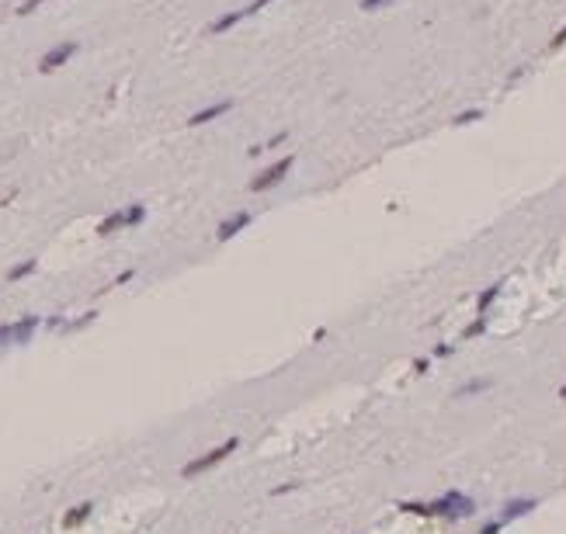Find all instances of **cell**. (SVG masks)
<instances>
[{"label":"cell","instance_id":"6da1fadb","mask_svg":"<svg viewBox=\"0 0 566 534\" xmlns=\"http://www.w3.org/2000/svg\"><path fill=\"white\" fill-rule=\"evenodd\" d=\"M476 514V500L459 493V489H448L445 496H438L434 503H427V517H441V521H462Z\"/></svg>","mask_w":566,"mask_h":534},{"label":"cell","instance_id":"7a4b0ae2","mask_svg":"<svg viewBox=\"0 0 566 534\" xmlns=\"http://www.w3.org/2000/svg\"><path fill=\"white\" fill-rule=\"evenodd\" d=\"M236 447H240V438H226L222 445H215L212 451H205V454H198L194 461H188V465L181 468V479H194V475H201V472L215 468V465H219L222 458H229Z\"/></svg>","mask_w":566,"mask_h":534},{"label":"cell","instance_id":"3957f363","mask_svg":"<svg viewBox=\"0 0 566 534\" xmlns=\"http://www.w3.org/2000/svg\"><path fill=\"white\" fill-rule=\"evenodd\" d=\"M292 167H295V157H278L275 164H268L264 171H257V174L250 178V184H247V187H250L254 194L271 191V187H278V184L288 178V171H292Z\"/></svg>","mask_w":566,"mask_h":534},{"label":"cell","instance_id":"277c9868","mask_svg":"<svg viewBox=\"0 0 566 534\" xmlns=\"http://www.w3.org/2000/svg\"><path fill=\"white\" fill-rule=\"evenodd\" d=\"M143 219H146V208H143V205H129V208H118V212H111V215H104V219L97 222V236H111V233H118V229L139 226Z\"/></svg>","mask_w":566,"mask_h":534},{"label":"cell","instance_id":"5b68a950","mask_svg":"<svg viewBox=\"0 0 566 534\" xmlns=\"http://www.w3.org/2000/svg\"><path fill=\"white\" fill-rule=\"evenodd\" d=\"M38 316H21L17 323H3L0 326V347H14V344H28L38 330Z\"/></svg>","mask_w":566,"mask_h":534},{"label":"cell","instance_id":"8992f818","mask_svg":"<svg viewBox=\"0 0 566 534\" xmlns=\"http://www.w3.org/2000/svg\"><path fill=\"white\" fill-rule=\"evenodd\" d=\"M77 42H59V45H52V49H45L42 52V59H38V73H56L59 66H66L73 56H77Z\"/></svg>","mask_w":566,"mask_h":534},{"label":"cell","instance_id":"52a82bcc","mask_svg":"<svg viewBox=\"0 0 566 534\" xmlns=\"http://www.w3.org/2000/svg\"><path fill=\"white\" fill-rule=\"evenodd\" d=\"M250 222H254V215H250V212H233V215H226V219L215 226V240H219V243H229V240H233V236H240Z\"/></svg>","mask_w":566,"mask_h":534},{"label":"cell","instance_id":"ba28073f","mask_svg":"<svg viewBox=\"0 0 566 534\" xmlns=\"http://www.w3.org/2000/svg\"><path fill=\"white\" fill-rule=\"evenodd\" d=\"M229 111H233V101H229V97H222V101H215V104H205L201 111H194L188 118V129L208 125V122H215V118H222V115H229Z\"/></svg>","mask_w":566,"mask_h":534},{"label":"cell","instance_id":"9c48e42d","mask_svg":"<svg viewBox=\"0 0 566 534\" xmlns=\"http://www.w3.org/2000/svg\"><path fill=\"white\" fill-rule=\"evenodd\" d=\"M535 507H539V500H532V496H514V500H507V503H504L500 521H504V524H511V521H518V517H528Z\"/></svg>","mask_w":566,"mask_h":534},{"label":"cell","instance_id":"30bf717a","mask_svg":"<svg viewBox=\"0 0 566 534\" xmlns=\"http://www.w3.org/2000/svg\"><path fill=\"white\" fill-rule=\"evenodd\" d=\"M240 21H247V7H240V10H226V14H222V17H215L205 31H208V35H226V31H229V28H236Z\"/></svg>","mask_w":566,"mask_h":534},{"label":"cell","instance_id":"8fae6325","mask_svg":"<svg viewBox=\"0 0 566 534\" xmlns=\"http://www.w3.org/2000/svg\"><path fill=\"white\" fill-rule=\"evenodd\" d=\"M91 514H94V503H91V500H87V503H80V507H70V510L63 514V528H80Z\"/></svg>","mask_w":566,"mask_h":534},{"label":"cell","instance_id":"7c38bea8","mask_svg":"<svg viewBox=\"0 0 566 534\" xmlns=\"http://www.w3.org/2000/svg\"><path fill=\"white\" fill-rule=\"evenodd\" d=\"M486 389H493V378H476V382H466V385H459V389H455V399L479 396V392H486Z\"/></svg>","mask_w":566,"mask_h":534},{"label":"cell","instance_id":"4fadbf2b","mask_svg":"<svg viewBox=\"0 0 566 534\" xmlns=\"http://www.w3.org/2000/svg\"><path fill=\"white\" fill-rule=\"evenodd\" d=\"M500 288H504V284L497 281V284H490V288H483V291H479V298H476V312H479V316H483V312H486V309H490V305L497 302Z\"/></svg>","mask_w":566,"mask_h":534},{"label":"cell","instance_id":"5bb4252c","mask_svg":"<svg viewBox=\"0 0 566 534\" xmlns=\"http://www.w3.org/2000/svg\"><path fill=\"white\" fill-rule=\"evenodd\" d=\"M35 267H38V261H35V257H28V261H21V264H14L10 270H7V281H21V277L35 274Z\"/></svg>","mask_w":566,"mask_h":534},{"label":"cell","instance_id":"9a60e30c","mask_svg":"<svg viewBox=\"0 0 566 534\" xmlns=\"http://www.w3.org/2000/svg\"><path fill=\"white\" fill-rule=\"evenodd\" d=\"M486 326H490V323H486V312H483V316H476V319H472L469 326L462 330V340H472V337H479V333H486Z\"/></svg>","mask_w":566,"mask_h":534},{"label":"cell","instance_id":"2e32d148","mask_svg":"<svg viewBox=\"0 0 566 534\" xmlns=\"http://www.w3.org/2000/svg\"><path fill=\"white\" fill-rule=\"evenodd\" d=\"M483 118V108H469V111H459L455 118H452V125L459 129V125H472V122H479Z\"/></svg>","mask_w":566,"mask_h":534},{"label":"cell","instance_id":"e0dca14e","mask_svg":"<svg viewBox=\"0 0 566 534\" xmlns=\"http://www.w3.org/2000/svg\"><path fill=\"white\" fill-rule=\"evenodd\" d=\"M42 3H49V0H24V3H17V10H14V14H17V17H28V14H31V10H38Z\"/></svg>","mask_w":566,"mask_h":534},{"label":"cell","instance_id":"ac0fdd59","mask_svg":"<svg viewBox=\"0 0 566 534\" xmlns=\"http://www.w3.org/2000/svg\"><path fill=\"white\" fill-rule=\"evenodd\" d=\"M392 0H358V7L365 10V14H372V10H382V7H389Z\"/></svg>","mask_w":566,"mask_h":534},{"label":"cell","instance_id":"d6986e66","mask_svg":"<svg viewBox=\"0 0 566 534\" xmlns=\"http://www.w3.org/2000/svg\"><path fill=\"white\" fill-rule=\"evenodd\" d=\"M563 45H566V24L553 35V38H549V49H553V52H556V49H563Z\"/></svg>","mask_w":566,"mask_h":534},{"label":"cell","instance_id":"ffe728a7","mask_svg":"<svg viewBox=\"0 0 566 534\" xmlns=\"http://www.w3.org/2000/svg\"><path fill=\"white\" fill-rule=\"evenodd\" d=\"M500 531H504V521L497 517V521H490V524H483V528H479V531H476V534H500Z\"/></svg>","mask_w":566,"mask_h":534},{"label":"cell","instance_id":"44dd1931","mask_svg":"<svg viewBox=\"0 0 566 534\" xmlns=\"http://www.w3.org/2000/svg\"><path fill=\"white\" fill-rule=\"evenodd\" d=\"M94 319H97V312H84V316H80L77 323H70L66 330H80V326H87V323H94Z\"/></svg>","mask_w":566,"mask_h":534},{"label":"cell","instance_id":"7402d4cb","mask_svg":"<svg viewBox=\"0 0 566 534\" xmlns=\"http://www.w3.org/2000/svg\"><path fill=\"white\" fill-rule=\"evenodd\" d=\"M132 277H136V270H122V274H118L111 284H125V281H132Z\"/></svg>","mask_w":566,"mask_h":534},{"label":"cell","instance_id":"603a6c76","mask_svg":"<svg viewBox=\"0 0 566 534\" xmlns=\"http://www.w3.org/2000/svg\"><path fill=\"white\" fill-rule=\"evenodd\" d=\"M427 364H431L427 357H417V361H413V371H417V375H424V371H427Z\"/></svg>","mask_w":566,"mask_h":534},{"label":"cell","instance_id":"cb8c5ba5","mask_svg":"<svg viewBox=\"0 0 566 534\" xmlns=\"http://www.w3.org/2000/svg\"><path fill=\"white\" fill-rule=\"evenodd\" d=\"M448 354H452V347H448V344H438V347H434V357H448Z\"/></svg>","mask_w":566,"mask_h":534},{"label":"cell","instance_id":"d4e9b609","mask_svg":"<svg viewBox=\"0 0 566 534\" xmlns=\"http://www.w3.org/2000/svg\"><path fill=\"white\" fill-rule=\"evenodd\" d=\"M560 399H563V403H566V385H560Z\"/></svg>","mask_w":566,"mask_h":534}]
</instances>
